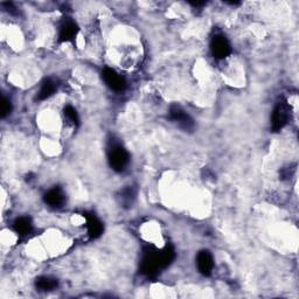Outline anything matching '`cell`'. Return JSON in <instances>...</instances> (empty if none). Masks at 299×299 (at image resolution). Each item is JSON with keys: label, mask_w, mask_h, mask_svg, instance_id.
Instances as JSON below:
<instances>
[{"label": "cell", "mask_w": 299, "mask_h": 299, "mask_svg": "<svg viewBox=\"0 0 299 299\" xmlns=\"http://www.w3.org/2000/svg\"><path fill=\"white\" fill-rule=\"evenodd\" d=\"M290 114L291 109L285 101L279 102L278 104L276 105L271 117V128L275 132L281 131L282 128L288 124L289 118H290Z\"/></svg>", "instance_id": "obj_1"}, {"label": "cell", "mask_w": 299, "mask_h": 299, "mask_svg": "<svg viewBox=\"0 0 299 299\" xmlns=\"http://www.w3.org/2000/svg\"><path fill=\"white\" fill-rule=\"evenodd\" d=\"M109 163L115 171H124V169L128 164V151L121 145H114L109 151Z\"/></svg>", "instance_id": "obj_2"}, {"label": "cell", "mask_w": 299, "mask_h": 299, "mask_svg": "<svg viewBox=\"0 0 299 299\" xmlns=\"http://www.w3.org/2000/svg\"><path fill=\"white\" fill-rule=\"evenodd\" d=\"M159 269H163L162 261H160L159 252L146 250L141 261V271L147 276H152L158 272Z\"/></svg>", "instance_id": "obj_3"}, {"label": "cell", "mask_w": 299, "mask_h": 299, "mask_svg": "<svg viewBox=\"0 0 299 299\" xmlns=\"http://www.w3.org/2000/svg\"><path fill=\"white\" fill-rule=\"evenodd\" d=\"M211 50L214 57L216 59H224L230 54V43L223 35H215L212 39Z\"/></svg>", "instance_id": "obj_4"}, {"label": "cell", "mask_w": 299, "mask_h": 299, "mask_svg": "<svg viewBox=\"0 0 299 299\" xmlns=\"http://www.w3.org/2000/svg\"><path fill=\"white\" fill-rule=\"evenodd\" d=\"M102 76L109 88L115 90V91H122V90L125 89V85H127L125 80L115 69L104 68Z\"/></svg>", "instance_id": "obj_5"}, {"label": "cell", "mask_w": 299, "mask_h": 299, "mask_svg": "<svg viewBox=\"0 0 299 299\" xmlns=\"http://www.w3.org/2000/svg\"><path fill=\"white\" fill-rule=\"evenodd\" d=\"M170 117H171V120L176 122L180 128H185V130H189V128L194 127L192 118L179 107L171 108V110H170Z\"/></svg>", "instance_id": "obj_6"}, {"label": "cell", "mask_w": 299, "mask_h": 299, "mask_svg": "<svg viewBox=\"0 0 299 299\" xmlns=\"http://www.w3.org/2000/svg\"><path fill=\"white\" fill-rule=\"evenodd\" d=\"M197 264H198L199 271H200L202 275L210 276L212 274V271H213V268H214L213 256L211 255L210 252L202 250V252L199 253V255H198Z\"/></svg>", "instance_id": "obj_7"}, {"label": "cell", "mask_w": 299, "mask_h": 299, "mask_svg": "<svg viewBox=\"0 0 299 299\" xmlns=\"http://www.w3.org/2000/svg\"><path fill=\"white\" fill-rule=\"evenodd\" d=\"M86 229H88V234L92 239L98 237L103 233V224L97 217L94 215H85V216Z\"/></svg>", "instance_id": "obj_8"}, {"label": "cell", "mask_w": 299, "mask_h": 299, "mask_svg": "<svg viewBox=\"0 0 299 299\" xmlns=\"http://www.w3.org/2000/svg\"><path fill=\"white\" fill-rule=\"evenodd\" d=\"M64 194L60 188H53L50 191H48L44 195V201L48 204L50 207H61L64 204Z\"/></svg>", "instance_id": "obj_9"}, {"label": "cell", "mask_w": 299, "mask_h": 299, "mask_svg": "<svg viewBox=\"0 0 299 299\" xmlns=\"http://www.w3.org/2000/svg\"><path fill=\"white\" fill-rule=\"evenodd\" d=\"M77 31V26L75 25V22L73 21H67L61 26L60 32H59V38L60 41H63V43H67V41H72L74 38L76 37Z\"/></svg>", "instance_id": "obj_10"}, {"label": "cell", "mask_w": 299, "mask_h": 299, "mask_svg": "<svg viewBox=\"0 0 299 299\" xmlns=\"http://www.w3.org/2000/svg\"><path fill=\"white\" fill-rule=\"evenodd\" d=\"M57 85L53 80H46L41 85L40 91L38 92V99L39 101H44V99L49 98L50 96L54 95V92L56 91Z\"/></svg>", "instance_id": "obj_11"}, {"label": "cell", "mask_w": 299, "mask_h": 299, "mask_svg": "<svg viewBox=\"0 0 299 299\" xmlns=\"http://www.w3.org/2000/svg\"><path fill=\"white\" fill-rule=\"evenodd\" d=\"M14 229L19 235H27L32 230V221L30 217L21 216L15 220L14 222Z\"/></svg>", "instance_id": "obj_12"}, {"label": "cell", "mask_w": 299, "mask_h": 299, "mask_svg": "<svg viewBox=\"0 0 299 299\" xmlns=\"http://www.w3.org/2000/svg\"><path fill=\"white\" fill-rule=\"evenodd\" d=\"M56 287H57V281L55 278H50V277H47V276H43V277H40L37 279V288L41 291L54 290Z\"/></svg>", "instance_id": "obj_13"}, {"label": "cell", "mask_w": 299, "mask_h": 299, "mask_svg": "<svg viewBox=\"0 0 299 299\" xmlns=\"http://www.w3.org/2000/svg\"><path fill=\"white\" fill-rule=\"evenodd\" d=\"M64 117L67 118V120L69 121V123H72L73 125H77L79 124V115H77V112L75 109H74L73 107H70V105H68V107L64 108Z\"/></svg>", "instance_id": "obj_14"}, {"label": "cell", "mask_w": 299, "mask_h": 299, "mask_svg": "<svg viewBox=\"0 0 299 299\" xmlns=\"http://www.w3.org/2000/svg\"><path fill=\"white\" fill-rule=\"evenodd\" d=\"M134 199V192L132 188H125L123 189V192H122V201H123V204L125 205H131L132 204Z\"/></svg>", "instance_id": "obj_15"}, {"label": "cell", "mask_w": 299, "mask_h": 299, "mask_svg": "<svg viewBox=\"0 0 299 299\" xmlns=\"http://www.w3.org/2000/svg\"><path fill=\"white\" fill-rule=\"evenodd\" d=\"M12 105L11 102H9V99H7L6 97H2L1 99V117L4 118L7 116L9 112H11Z\"/></svg>", "instance_id": "obj_16"}]
</instances>
